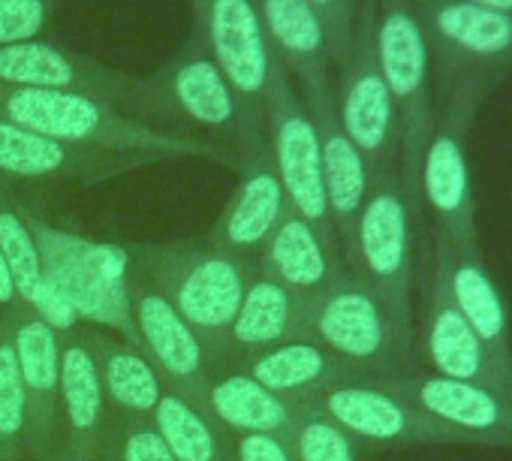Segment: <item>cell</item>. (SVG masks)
I'll return each mask as SVG.
<instances>
[{
  "label": "cell",
  "mask_w": 512,
  "mask_h": 461,
  "mask_svg": "<svg viewBox=\"0 0 512 461\" xmlns=\"http://www.w3.org/2000/svg\"><path fill=\"white\" fill-rule=\"evenodd\" d=\"M0 118L13 121L31 133H40L46 139L64 142L70 148H91L109 154H148L157 160L190 157V160L238 166L235 151L223 148L220 142L172 127H154L118 106H109L85 94L0 85Z\"/></svg>",
  "instance_id": "obj_1"
},
{
  "label": "cell",
  "mask_w": 512,
  "mask_h": 461,
  "mask_svg": "<svg viewBox=\"0 0 512 461\" xmlns=\"http://www.w3.org/2000/svg\"><path fill=\"white\" fill-rule=\"evenodd\" d=\"M127 248L130 266L169 299V305L199 335L211 365H220L232 320L250 278L256 275V260L232 257L205 239Z\"/></svg>",
  "instance_id": "obj_2"
},
{
  "label": "cell",
  "mask_w": 512,
  "mask_h": 461,
  "mask_svg": "<svg viewBox=\"0 0 512 461\" xmlns=\"http://www.w3.org/2000/svg\"><path fill=\"white\" fill-rule=\"evenodd\" d=\"M28 220L43 257L46 281L70 299L79 320L94 329H109L142 350L127 290L130 248L67 233L61 226H52L37 208H28Z\"/></svg>",
  "instance_id": "obj_3"
},
{
  "label": "cell",
  "mask_w": 512,
  "mask_h": 461,
  "mask_svg": "<svg viewBox=\"0 0 512 461\" xmlns=\"http://www.w3.org/2000/svg\"><path fill=\"white\" fill-rule=\"evenodd\" d=\"M347 272L362 278L383 302L401 338L416 341V239L407 193L398 181L374 175L353 229ZM416 353V350H413Z\"/></svg>",
  "instance_id": "obj_4"
},
{
  "label": "cell",
  "mask_w": 512,
  "mask_h": 461,
  "mask_svg": "<svg viewBox=\"0 0 512 461\" xmlns=\"http://www.w3.org/2000/svg\"><path fill=\"white\" fill-rule=\"evenodd\" d=\"M302 338L317 341L374 383L419 368L413 347L401 338L383 302L353 272H344L326 293L305 302Z\"/></svg>",
  "instance_id": "obj_5"
},
{
  "label": "cell",
  "mask_w": 512,
  "mask_h": 461,
  "mask_svg": "<svg viewBox=\"0 0 512 461\" xmlns=\"http://www.w3.org/2000/svg\"><path fill=\"white\" fill-rule=\"evenodd\" d=\"M0 85L85 94L109 106H118L154 127L169 124L154 79L115 70L103 61H94L82 52H73L49 40H31L0 49Z\"/></svg>",
  "instance_id": "obj_6"
},
{
  "label": "cell",
  "mask_w": 512,
  "mask_h": 461,
  "mask_svg": "<svg viewBox=\"0 0 512 461\" xmlns=\"http://www.w3.org/2000/svg\"><path fill=\"white\" fill-rule=\"evenodd\" d=\"M266 139L293 211L305 217L341 254L329 217L326 187H323L320 136L305 100L293 88V76L275 55H272L269 91H266Z\"/></svg>",
  "instance_id": "obj_7"
},
{
  "label": "cell",
  "mask_w": 512,
  "mask_h": 461,
  "mask_svg": "<svg viewBox=\"0 0 512 461\" xmlns=\"http://www.w3.org/2000/svg\"><path fill=\"white\" fill-rule=\"evenodd\" d=\"M314 410L341 425L365 449L410 446H473L461 431L413 407L374 380H347L308 401Z\"/></svg>",
  "instance_id": "obj_8"
},
{
  "label": "cell",
  "mask_w": 512,
  "mask_h": 461,
  "mask_svg": "<svg viewBox=\"0 0 512 461\" xmlns=\"http://www.w3.org/2000/svg\"><path fill=\"white\" fill-rule=\"evenodd\" d=\"M151 79L157 85L166 121H175V130H181L178 124L187 121L223 139L229 151H235L247 136L266 130V124L250 121L229 79L196 34H190L187 43Z\"/></svg>",
  "instance_id": "obj_9"
},
{
  "label": "cell",
  "mask_w": 512,
  "mask_h": 461,
  "mask_svg": "<svg viewBox=\"0 0 512 461\" xmlns=\"http://www.w3.org/2000/svg\"><path fill=\"white\" fill-rule=\"evenodd\" d=\"M416 293H419V332L413 350L422 359L419 368L449 380L485 383L512 395V380L491 362L488 350L482 347V341L458 311L437 248L428 257L422 278L416 281Z\"/></svg>",
  "instance_id": "obj_10"
},
{
  "label": "cell",
  "mask_w": 512,
  "mask_h": 461,
  "mask_svg": "<svg viewBox=\"0 0 512 461\" xmlns=\"http://www.w3.org/2000/svg\"><path fill=\"white\" fill-rule=\"evenodd\" d=\"M193 34L229 79L253 124H266L272 49L253 0H190Z\"/></svg>",
  "instance_id": "obj_11"
},
{
  "label": "cell",
  "mask_w": 512,
  "mask_h": 461,
  "mask_svg": "<svg viewBox=\"0 0 512 461\" xmlns=\"http://www.w3.org/2000/svg\"><path fill=\"white\" fill-rule=\"evenodd\" d=\"M235 157L241 169L238 187L202 239L232 257L250 260L253 254L263 251V245L293 211V205L278 178L266 130L247 136L235 148Z\"/></svg>",
  "instance_id": "obj_12"
},
{
  "label": "cell",
  "mask_w": 512,
  "mask_h": 461,
  "mask_svg": "<svg viewBox=\"0 0 512 461\" xmlns=\"http://www.w3.org/2000/svg\"><path fill=\"white\" fill-rule=\"evenodd\" d=\"M130 314L142 344V353L151 359L166 389L178 392L190 404L205 410V395L214 380V365L190 329V323L169 305V299L130 266Z\"/></svg>",
  "instance_id": "obj_13"
},
{
  "label": "cell",
  "mask_w": 512,
  "mask_h": 461,
  "mask_svg": "<svg viewBox=\"0 0 512 461\" xmlns=\"http://www.w3.org/2000/svg\"><path fill=\"white\" fill-rule=\"evenodd\" d=\"M386 389L461 431L473 446L512 449V395L485 383L449 380L425 368L401 371L383 380Z\"/></svg>",
  "instance_id": "obj_14"
},
{
  "label": "cell",
  "mask_w": 512,
  "mask_h": 461,
  "mask_svg": "<svg viewBox=\"0 0 512 461\" xmlns=\"http://www.w3.org/2000/svg\"><path fill=\"white\" fill-rule=\"evenodd\" d=\"M151 163L148 154H109L91 148H70L64 142L31 133L0 118V181L16 184H97Z\"/></svg>",
  "instance_id": "obj_15"
},
{
  "label": "cell",
  "mask_w": 512,
  "mask_h": 461,
  "mask_svg": "<svg viewBox=\"0 0 512 461\" xmlns=\"http://www.w3.org/2000/svg\"><path fill=\"white\" fill-rule=\"evenodd\" d=\"M13 344L28 398L25 455L58 461L61 446V335L52 332L34 311L22 308L13 317Z\"/></svg>",
  "instance_id": "obj_16"
},
{
  "label": "cell",
  "mask_w": 512,
  "mask_h": 461,
  "mask_svg": "<svg viewBox=\"0 0 512 461\" xmlns=\"http://www.w3.org/2000/svg\"><path fill=\"white\" fill-rule=\"evenodd\" d=\"M305 88V106L314 118L317 136H320V157H323V187L329 202L332 229L341 248V260L347 269L350 248H353V229L356 217L362 211V202L371 187V169L362 157V151L350 142V136L341 130L335 100L326 88V79L308 82Z\"/></svg>",
  "instance_id": "obj_17"
},
{
  "label": "cell",
  "mask_w": 512,
  "mask_h": 461,
  "mask_svg": "<svg viewBox=\"0 0 512 461\" xmlns=\"http://www.w3.org/2000/svg\"><path fill=\"white\" fill-rule=\"evenodd\" d=\"M109 401L85 332L61 338V446L58 461H106Z\"/></svg>",
  "instance_id": "obj_18"
},
{
  "label": "cell",
  "mask_w": 512,
  "mask_h": 461,
  "mask_svg": "<svg viewBox=\"0 0 512 461\" xmlns=\"http://www.w3.org/2000/svg\"><path fill=\"white\" fill-rule=\"evenodd\" d=\"M437 254L443 260L446 284L449 293L488 350L491 362L512 380V329H509V314L503 305V296L482 263L476 245H449L443 236L437 239Z\"/></svg>",
  "instance_id": "obj_19"
},
{
  "label": "cell",
  "mask_w": 512,
  "mask_h": 461,
  "mask_svg": "<svg viewBox=\"0 0 512 461\" xmlns=\"http://www.w3.org/2000/svg\"><path fill=\"white\" fill-rule=\"evenodd\" d=\"M226 371H241L269 392L308 404L314 395L347 383V380H365L353 365L332 356L326 347H320L311 338H290L284 344H275L260 353H247L223 365Z\"/></svg>",
  "instance_id": "obj_20"
},
{
  "label": "cell",
  "mask_w": 512,
  "mask_h": 461,
  "mask_svg": "<svg viewBox=\"0 0 512 461\" xmlns=\"http://www.w3.org/2000/svg\"><path fill=\"white\" fill-rule=\"evenodd\" d=\"M256 269L302 302L317 299L347 272L341 254L296 211L281 220L263 251L256 254Z\"/></svg>",
  "instance_id": "obj_21"
},
{
  "label": "cell",
  "mask_w": 512,
  "mask_h": 461,
  "mask_svg": "<svg viewBox=\"0 0 512 461\" xmlns=\"http://www.w3.org/2000/svg\"><path fill=\"white\" fill-rule=\"evenodd\" d=\"M335 109H338L341 130L362 151V157L374 175L377 166H383L386 154L395 145V121H398V106L377 70L374 55L353 61Z\"/></svg>",
  "instance_id": "obj_22"
},
{
  "label": "cell",
  "mask_w": 512,
  "mask_h": 461,
  "mask_svg": "<svg viewBox=\"0 0 512 461\" xmlns=\"http://www.w3.org/2000/svg\"><path fill=\"white\" fill-rule=\"evenodd\" d=\"M305 404L287 401L241 371L214 374L205 413L223 434H275L290 443L296 419Z\"/></svg>",
  "instance_id": "obj_23"
},
{
  "label": "cell",
  "mask_w": 512,
  "mask_h": 461,
  "mask_svg": "<svg viewBox=\"0 0 512 461\" xmlns=\"http://www.w3.org/2000/svg\"><path fill=\"white\" fill-rule=\"evenodd\" d=\"M302 314H305V302L299 296H293L287 287H281L278 281L256 269L232 320L226 338V356L220 365L247 353L269 350L290 338H302Z\"/></svg>",
  "instance_id": "obj_24"
},
{
  "label": "cell",
  "mask_w": 512,
  "mask_h": 461,
  "mask_svg": "<svg viewBox=\"0 0 512 461\" xmlns=\"http://www.w3.org/2000/svg\"><path fill=\"white\" fill-rule=\"evenodd\" d=\"M422 193L431 211L443 220V239L449 245H476L470 214V172L461 136L440 130L422 154Z\"/></svg>",
  "instance_id": "obj_25"
},
{
  "label": "cell",
  "mask_w": 512,
  "mask_h": 461,
  "mask_svg": "<svg viewBox=\"0 0 512 461\" xmlns=\"http://www.w3.org/2000/svg\"><path fill=\"white\" fill-rule=\"evenodd\" d=\"M272 55L302 85L323 79L326 70V31L308 0H253Z\"/></svg>",
  "instance_id": "obj_26"
},
{
  "label": "cell",
  "mask_w": 512,
  "mask_h": 461,
  "mask_svg": "<svg viewBox=\"0 0 512 461\" xmlns=\"http://www.w3.org/2000/svg\"><path fill=\"white\" fill-rule=\"evenodd\" d=\"M82 332L94 350L109 407L136 416H151L160 395L166 392V383L151 365V359L139 347L127 344L124 338H112L109 332H100L94 326Z\"/></svg>",
  "instance_id": "obj_27"
},
{
  "label": "cell",
  "mask_w": 512,
  "mask_h": 461,
  "mask_svg": "<svg viewBox=\"0 0 512 461\" xmlns=\"http://www.w3.org/2000/svg\"><path fill=\"white\" fill-rule=\"evenodd\" d=\"M377 70L395 100L404 112L416 106L425 88L428 73V49L425 37L416 25V19L404 10H392L383 16L377 31Z\"/></svg>",
  "instance_id": "obj_28"
},
{
  "label": "cell",
  "mask_w": 512,
  "mask_h": 461,
  "mask_svg": "<svg viewBox=\"0 0 512 461\" xmlns=\"http://www.w3.org/2000/svg\"><path fill=\"white\" fill-rule=\"evenodd\" d=\"M154 428L166 440L175 461H232L226 434L208 419V413L178 392L166 389L151 413Z\"/></svg>",
  "instance_id": "obj_29"
},
{
  "label": "cell",
  "mask_w": 512,
  "mask_h": 461,
  "mask_svg": "<svg viewBox=\"0 0 512 461\" xmlns=\"http://www.w3.org/2000/svg\"><path fill=\"white\" fill-rule=\"evenodd\" d=\"M28 208L31 205L16 193V187L0 181V251H4V260L13 272L16 290L25 305L46 281L43 257H40L34 229L28 220Z\"/></svg>",
  "instance_id": "obj_30"
},
{
  "label": "cell",
  "mask_w": 512,
  "mask_h": 461,
  "mask_svg": "<svg viewBox=\"0 0 512 461\" xmlns=\"http://www.w3.org/2000/svg\"><path fill=\"white\" fill-rule=\"evenodd\" d=\"M28 398L19 374L13 317H0V461H25Z\"/></svg>",
  "instance_id": "obj_31"
},
{
  "label": "cell",
  "mask_w": 512,
  "mask_h": 461,
  "mask_svg": "<svg viewBox=\"0 0 512 461\" xmlns=\"http://www.w3.org/2000/svg\"><path fill=\"white\" fill-rule=\"evenodd\" d=\"M437 28L473 55H500L512 46V19L476 4H449L437 13Z\"/></svg>",
  "instance_id": "obj_32"
},
{
  "label": "cell",
  "mask_w": 512,
  "mask_h": 461,
  "mask_svg": "<svg viewBox=\"0 0 512 461\" xmlns=\"http://www.w3.org/2000/svg\"><path fill=\"white\" fill-rule=\"evenodd\" d=\"M290 449L296 461H362V443L311 404L296 419Z\"/></svg>",
  "instance_id": "obj_33"
},
{
  "label": "cell",
  "mask_w": 512,
  "mask_h": 461,
  "mask_svg": "<svg viewBox=\"0 0 512 461\" xmlns=\"http://www.w3.org/2000/svg\"><path fill=\"white\" fill-rule=\"evenodd\" d=\"M106 461H175L151 416H136L109 407Z\"/></svg>",
  "instance_id": "obj_34"
},
{
  "label": "cell",
  "mask_w": 512,
  "mask_h": 461,
  "mask_svg": "<svg viewBox=\"0 0 512 461\" xmlns=\"http://www.w3.org/2000/svg\"><path fill=\"white\" fill-rule=\"evenodd\" d=\"M55 10L58 0H0V49L40 40Z\"/></svg>",
  "instance_id": "obj_35"
},
{
  "label": "cell",
  "mask_w": 512,
  "mask_h": 461,
  "mask_svg": "<svg viewBox=\"0 0 512 461\" xmlns=\"http://www.w3.org/2000/svg\"><path fill=\"white\" fill-rule=\"evenodd\" d=\"M25 308L34 311L61 338H67V335H73V332L82 329V320H79L76 308L70 305V299L55 284H49V281H43V287L31 296V302Z\"/></svg>",
  "instance_id": "obj_36"
},
{
  "label": "cell",
  "mask_w": 512,
  "mask_h": 461,
  "mask_svg": "<svg viewBox=\"0 0 512 461\" xmlns=\"http://www.w3.org/2000/svg\"><path fill=\"white\" fill-rule=\"evenodd\" d=\"M229 452L232 461H296L290 443L275 434H238Z\"/></svg>",
  "instance_id": "obj_37"
},
{
  "label": "cell",
  "mask_w": 512,
  "mask_h": 461,
  "mask_svg": "<svg viewBox=\"0 0 512 461\" xmlns=\"http://www.w3.org/2000/svg\"><path fill=\"white\" fill-rule=\"evenodd\" d=\"M308 4L314 7V13L323 22L326 46L335 49L338 40H341V31H344V4H347V0H308Z\"/></svg>",
  "instance_id": "obj_38"
},
{
  "label": "cell",
  "mask_w": 512,
  "mask_h": 461,
  "mask_svg": "<svg viewBox=\"0 0 512 461\" xmlns=\"http://www.w3.org/2000/svg\"><path fill=\"white\" fill-rule=\"evenodd\" d=\"M22 308H25V302L16 290V281L4 260V251H0V317H16Z\"/></svg>",
  "instance_id": "obj_39"
},
{
  "label": "cell",
  "mask_w": 512,
  "mask_h": 461,
  "mask_svg": "<svg viewBox=\"0 0 512 461\" xmlns=\"http://www.w3.org/2000/svg\"><path fill=\"white\" fill-rule=\"evenodd\" d=\"M467 4L488 7V10H497V13H509L512 10V0H467Z\"/></svg>",
  "instance_id": "obj_40"
},
{
  "label": "cell",
  "mask_w": 512,
  "mask_h": 461,
  "mask_svg": "<svg viewBox=\"0 0 512 461\" xmlns=\"http://www.w3.org/2000/svg\"><path fill=\"white\" fill-rule=\"evenodd\" d=\"M25 461H46V458H25Z\"/></svg>",
  "instance_id": "obj_41"
}]
</instances>
